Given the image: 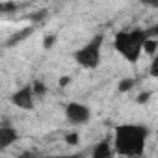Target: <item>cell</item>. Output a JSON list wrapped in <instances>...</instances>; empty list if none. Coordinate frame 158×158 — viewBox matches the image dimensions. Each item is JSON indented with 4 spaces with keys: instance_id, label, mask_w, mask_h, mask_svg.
<instances>
[{
    "instance_id": "7",
    "label": "cell",
    "mask_w": 158,
    "mask_h": 158,
    "mask_svg": "<svg viewBox=\"0 0 158 158\" xmlns=\"http://www.w3.org/2000/svg\"><path fill=\"white\" fill-rule=\"evenodd\" d=\"M17 139H19V132H17L15 127H10V125L0 127V149L2 151L10 149Z\"/></svg>"
},
{
    "instance_id": "4",
    "label": "cell",
    "mask_w": 158,
    "mask_h": 158,
    "mask_svg": "<svg viewBox=\"0 0 158 158\" xmlns=\"http://www.w3.org/2000/svg\"><path fill=\"white\" fill-rule=\"evenodd\" d=\"M63 115L65 119L78 127V125H86L89 119H91V108L84 102H78V101H71L65 104V110H63Z\"/></svg>"
},
{
    "instance_id": "10",
    "label": "cell",
    "mask_w": 158,
    "mask_h": 158,
    "mask_svg": "<svg viewBox=\"0 0 158 158\" xmlns=\"http://www.w3.org/2000/svg\"><path fill=\"white\" fill-rule=\"evenodd\" d=\"M32 86H34V91H35V95H37V97H41V95L47 91V86H43L41 82H34Z\"/></svg>"
},
{
    "instance_id": "12",
    "label": "cell",
    "mask_w": 158,
    "mask_h": 158,
    "mask_svg": "<svg viewBox=\"0 0 158 158\" xmlns=\"http://www.w3.org/2000/svg\"><path fill=\"white\" fill-rule=\"evenodd\" d=\"M156 127H158V125H156Z\"/></svg>"
},
{
    "instance_id": "6",
    "label": "cell",
    "mask_w": 158,
    "mask_h": 158,
    "mask_svg": "<svg viewBox=\"0 0 158 158\" xmlns=\"http://www.w3.org/2000/svg\"><path fill=\"white\" fill-rule=\"evenodd\" d=\"M89 156H91V158H115L117 152H115V149H114L112 138H102V139H99V141L91 147Z\"/></svg>"
},
{
    "instance_id": "8",
    "label": "cell",
    "mask_w": 158,
    "mask_h": 158,
    "mask_svg": "<svg viewBox=\"0 0 158 158\" xmlns=\"http://www.w3.org/2000/svg\"><path fill=\"white\" fill-rule=\"evenodd\" d=\"M149 76L158 80V54L154 58H151V63H149Z\"/></svg>"
},
{
    "instance_id": "3",
    "label": "cell",
    "mask_w": 158,
    "mask_h": 158,
    "mask_svg": "<svg viewBox=\"0 0 158 158\" xmlns=\"http://www.w3.org/2000/svg\"><path fill=\"white\" fill-rule=\"evenodd\" d=\"M102 47H104V34H95L73 52L74 63L84 71H95L102 61Z\"/></svg>"
},
{
    "instance_id": "1",
    "label": "cell",
    "mask_w": 158,
    "mask_h": 158,
    "mask_svg": "<svg viewBox=\"0 0 158 158\" xmlns=\"http://www.w3.org/2000/svg\"><path fill=\"white\" fill-rule=\"evenodd\" d=\"M149 127L143 123H119L114 127L112 143L121 158H141L147 149Z\"/></svg>"
},
{
    "instance_id": "2",
    "label": "cell",
    "mask_w": 158,
    "mask_h": 158,
    "mask_svg": "<svg viewBox=\"0 0 158 158\" xmlns=\"http://www.w3.org/2000/svg\"><path fill=\"white\" fill-rule=\"evenodd\" d=\"M151 39V32L143 28H128L117 30L114 34L112 47L114 50L130 65H136L145 52V45Z\"/></svg>"
},
{
    "instance_id": "5",
    "label": "cell",
    "mask_w": 158,
    "mask_h": 158,
    "mask_svg": "<svg viewBox=\"0 0 158 158\" xmlns=\"http://www.w3.org/2000/svg\"><path fill=\"white\" fill-rule=\"evenodd\" d=\"M35 99H37V95H35L32 84L19 88V89L13 91L11 97H10L11 104H13L15 108H19V110H24V112H30V110L35 108Z\"/></svg>"
},
{
    "instance_id": "11",
    "label": "cell",
    "mask_w": 158,
    "mask_h": 158,
    "mask_svg": "<svg viewBox=\"0 0 158 158\" xmlns=\"http://www.w3.org/2000/svg\"><path fill=\"white\" fill-rule=\"evenodd\" d=\"M37 158H82V154H54V156H37Z\"/></svg>"
},
{
    "instance_id": "9",
    "label": "cell",
    "mask_w": 158,
    "mask_h": 158,
    "mask_svg": "<svg viewBox=\"0 0 158 158\" xmlns=\"http://www.w3.org/2000/svg\"><path fill=\"white\" fill-rule=\"evenodd\" d=\"M156 47H158V41L151 37V39L147 41V45H145V52H147V54H149L151 58H154V56L158 54V52H154V50H156Z\"/></svg>"
}]
</instances>
